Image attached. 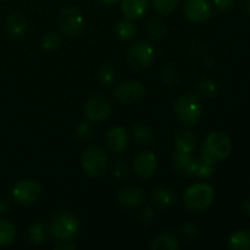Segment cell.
I'll list each match as a JSON object with an SVG mask.
<instances>
[{"label":"cell","mask_w":250,"mask_h":250,"mask_svg":"<svg viewBox=\"0 0 250 250\" xmlns=\"http://www.w3.org/2000/svg\"><path fill=\"white\" fill-rule=\"evenodd\" d=\"M214 188L208 183H194L186 189L183 203L192 212H204L214 202Z\"/></svg>","instance_id":"obj_1"},{"label":"cell","mask_w":250,"mask_h":250,"mask_svg":"<svg viewBox=\"0 0 250 250\" xmlns=\"http://www.w3.org/2000/svg\"><path fill=\"white\" fill-rule=\"evenodd\" d=\"M178 120L187 126H193L199 122L203 114V106L198 95L187 93L178 98L175 105Z\"/></svg>","instance_id":"obj_2"},{"label":"cell","mask_w":250,"mask_h":250,"mask_svg":"<svg viewBox=\"0 0 250 250\" xmlns=\"http://www.w3.org/2000/svg\"><path fill=\"white\" fill-rule=\"evenodd\" d=\"M48 229L49 233L58 241H70L80 231V222L68 212H58L49 222Z\"/></svg>","instance_id":"obj_3"},{"label":"cell","mask_w":250,"mask_h":250,"mask_svg":"<svg viewBox=\"0 0 250 250\" xmlns=\"http://www.w3.org/2000/svg\"><path fill=\"white\" fill-rule=\"evenodd\" d=\"M82 168L92 177H102L109 170V158L99 146H89L81 156Z\"/></svg>","instance_id":"obj_4"},{"label":"cell","mask_w":250,"mask_h":250,"mask_svg":"<svg viewBox=\"0 0 250 250\" xmlns=\"http://www.w3.org/2000/svg\"><path fill=\"white\" fill-rule=\"evenodd\" d=\"M155 58V49L150 43L138 41L132 44L127 53V63L132 70L141 71L149 67Z\"/></svg>","instance_id":"obj_5"},{"label":"cell","mask_w":250,"mask_h":250,"mask_svg":"<svg viewBox=\"0 0 250 250\" xmlns=\"http://www.w3.org/2000/svg\"><path fill=\"white\" fill-rule=\"evenodd\" d=\"M61 33L68 38L80 36L84 27V19L80 10L75 6H67L61 11L59 16Z\"/></svg>","instance_id":"obj_6"},{"label":"cell","mask_w":250,"mask_h":250,"mask_svg":"<svg viewBox=\"0 0 250 250\" xmlns=\"http://www.w3.org/2000/svg\"><path fill=\"white\" fill-rule=\"evenodd\" d=\"M203 144L209 149L210 153L216 158L217 161H222L229 158L232 150L231 138L221 131L211 132Z\"/></svg>","instance_id":"obj_7"},{"label":"cell","mask_w":250,"mask_h":250,"mask_svg":"<svg viewBox=\"0 0 250 250\" xmlns=\"http://www.w3.org/2000/svg\"><path fill=\"white\" fill-rule=\"evenodd\" d=\"M42 194V187L37 181L23 180L16 183L12 189V197L17 203L23 205L33 204Z\"/></svg>","instance_id":"obj_8"},{"label":"cell","mask_w":250,"mask_h":250,"mask_svg":"<svg viewBox=\"0 0 250 250\" xmlns=\"http://www.w3.org/2000/svg\"><path fill=\"white\" fill-rule=\"evenodd\" d=\"M112 112V104L105 95L98 94L90 98L85 105V115L93 122H102L106 120Z\"/></svg>","instance_id":"obj_9"},{"label":"cell","mask_w":250,"mask_h":250,"mask_svg":"<svg viewBox=\"0 0 250 250\" xmlns=\"http://www.w3.org/2000/svg\"><path fill=\"white\" fill-rule=\"evenodd\" d=\"M186 19L192 23H203L212 14V5L209 0H187L183 6Z\"/></svg>","instance_id":"obj_10"},{"label":"cell","mask_w":250,"mask_h":250,"mask_svg":"<svg viewBox=\"0 0 250 250\" xmlns=\"http://www.w3.org/2000/svg\"><path fill=\"white\" fill-rule=\"evenodd\" d=\"M158 168V158L153 151H141L133 159V170L139 178H151Z\"/></svg>","instance_id":"obj_11"},{"label":"cell","mask_w":250,"mask_h":250,"mask_svg":"<svg viewBox=\"0 0 250 250\" xmlns=\"http://www.w3.org/2000/svg\"><path fill=\"white\" fill-rule=\"evenodd\" d=\"M144 93H146V89H144L143 84L138 81L122 82L115 90V95H116L117 100L127 105L139 102L144 97Z\"/></svg>","instance_id":"obj_12"},{"label":"cell","mask_w":250,"mask_h":250,"mask_svg":"<svg viewBox=\"0 0 250 250\" xmlns=\"http://www.w3.org/2000/svg\"><path fill=\"white\" fill-rule=\"evenodd\" d=\"M198 165H199V161L195 158H193L192 154L189 153H182V151L177 150V153L173 156V166H175V170L181 176H185V177L197 176Z\"/></svg>","instance_id":"obj_13"},{"label":"cell","mask_w":250,"mask_h":250,"mask_svg":"<svg viewBox=\"0 0 250 250\" xmlns=\"http://www.w3.org/2000/svg\"><path fill=\"white\" fill-rule=\"evenodd\" d=\"M105 143L114 153H122L128 146V133L122 127H112L106 133Z\"/></svg>","instance_id":"obj_14"},{"label":"cell","mask_w":250,"mask_h":250,"mask_svg":"<svg viewBox=\"0 0 250 250\" xmlns=\"http://www.w3.org/2000/svg\"><path fill=\"white\" fill-rule=\"evenodd\" d=\"M149 0H121V12L128 20H138L146 15Z\"/></svg>","instance_id":"obj_15"},{"label":"cell","mask_w":250,"mask_h":250,"mask_svg":"<svg viewBox=\"0 0 250 250\" xmlns=\"http://www.w3.org/2000/svg\"><path fill=\"white\" fill-rule=\"evenodd\" d=\"M143 199V190L138 187H134V186H128V187L122 188L119 193V197H117L120 204L125 208H129V209H133V208L141 205Z\"/></svg>","instance_id":"obj_16"},{"label":"cell","mask_w":250,"mask_h":250,"mask_svg":"<svg viewBox=\"0 0 250 250\" xmlns=\"http://www.w3.org/2000/svg\"><path fill=\"white\" fill-rule=\"evenodd\" d=\"M175 141L177 150L182 153L192 154L197 146V137L189 129H183L178 132L175 137Z\"/></svg>","instance_id":"obj_17"},{"label":"cell","mask_w":250,"mask_h":250,"mask_svg":"<svg viewBox=\"0 0 250 250\" xmlns=\"http://www.w3.org/2000/svg\"><path fill=\"white\" fill-rule=\"evenodd\" d=\"M150 248L153 250H177L180 249V242L173 234L165 232L153 239Z\"/></svg>","instance_id":"obj_18"},{"label":"cell","mask_w":250,"mask_h":250,"mask_svg":"<svg viewBox=\"0 0 250 250\" xmlns=\"http://www.w3.org/2000/svg\"><path fill=\"white\" fill-rule=\"evenodd\" d=\"M6 28L14 37H22L27 31V20L21 14H12L6 20Z\"/></svg>","instance_id":"obj_19"},{"label":"cell","mask_w":250,"mask_h":250,"mask_svg":"<svg viewBox=\"0 0 250 250\" xmlns=\"http://www.w3.org/2000/svg\"><path fill=\"white\" fill-rule=\"evenodd\" d=\"M229 246L234 250H250V231L239 229L229 237Z\"/></svg>","instance_id":"obj_20"},{"label":"cell","mask_w":250,"mask_h":250,"mask_svg":"<svg viewBox=\"0 0 250 250\" xmlns=\"http://www.w3.org/2000/svg\"><path fill=\"white\" fill-rule=\"evenodd\" d=\"M48 227L44 224H42V222L32 225L31 229H28L29 241L33 244H36V246H42V244L45 243V242L48 241Z\"/></svg>","instance_id":"obj_21"},{"label":"cell","mask_w":250,"mask_h":250,"mask_svg":"<svg viewBox=\"0 0 250 250\" xmlns=\"http://www.w3.org/2000/svg\"><path fill=\"white\" fill-rule=\"evenodd\" d=\"M146 32L154 39H161L166 34V23L161 17L154 16L146 23Z\"/></svg>","instance_id":"obj_22"},{"label":"cell","mask_w":250,"mask_h":250,"mask_svg":"<svg viewBox=\"0 0 250 250\" xmlns=\"http://www.w3.org/2000/svg\"><path fill=\"white\" fill-rule=\"evenodd\" d=\"M151 199H153L154 204L159 205V207H167V205L172 204L175 200V193L168 188H156L151 193Z\"/></svg>","instance_id":"obj_23"},{"label":"cell","mask_w":250,"mask_h":250,"mask_svg":"<svg viewBox=\"0 0 250 250\" xmlns=\"http://www.w3.org/2000/svg\"><path fill=\"white\" fill-rule=\"evenodd\" d=\"M116 34L122 41H131L136 37L137 27L132 20H122L116 26Z\"/></svg>","instance_id":"obj_24"},{"label":"cell","mask_w":250,"mask_h":250,"mask_svg":"<svg viewBox=\"0 0 250 250\" xmlns=\"http://www.w3.org/2000/svg\"><path fill=\"white\" fill-rule=\"evenodd\" d=\"M16 237V229L11 222L0 220V247L9 246Z\"/></svg>","instance_id":"obj_25"},{"label":"cell","mask_w":250,"mask_h":250,"mask_svg":"<svg viewBox=\"0 0 250 250\" xmlns=\"http://www.w3.org/2000/svg\"><path fill=\"white\" fill-rule=\"evenodd\" d=\"M132 137L139 144H149L153 139V132L144 125L138 124L132 128Z\"/></svg>","instance_id":"obj_26"},{"label":"cell","mask_w":250,"mask_h":250,"mask_svg":"<svg viewBox=\"0 0 250 250\" xmlns=\"http://www.w3.org/2000/svg\"><path fill=\"white\" fill-rule=\"evenodd\" d=\"M181 0H153V6L160 15H170L177 9Z\"/></svg>","instance_id":"obj_27"},{"label":"cell","mask_w":250,"mask_h":250,"mask_svg":"<svg viewBox=\"0 0 250 250\" xmlns=\"http://www.w3.org/2000/svg\"><path fill=\"white\" fill-rule=\"evenodd\" d=\"M97 76L99 82L104 87H110L116 80V73L109 65H102L97 71Z\"/></svg>","instance_id":"obj_28"},{"label":"cell","mask_w":250,"mask_h":250,"mask_svg":"<svg viewBox=\"0 0 250 250\" xmlns=\"http://www.w3.org/2000/svg\"><path fill=\"white\" fill-rule=\"evenodd\" d=\"M178 80H180V75H178V70L173 65H167L166 67L163 68L161 71V81L165 83L166 85H172L177 84Z\"/></svg>","instance_id":"obj_29"},{"label":"cell","mask_w":250,"mask_h":250,"mask_svg":"<svg viewBox=\"0 0 250 250\" xmlns=\"http://www.w3.org/2000/svg\"><path fill=\"white\" fill-rule=\"evenodd\" d=\"M61 43H62V38H61L60 34L55 33V32H50V33L45 34L43 41H42L43 49L48 51H54L56 49H59Z\"/></svg>","instance_id":"obj_30"},{"label":"cell","mask_w":250,"mask_h":250,"mask_svg":"<svg viewBox=\"0 0 250 250\" xmlns=\"http://www.w3.org/2000/svg\"><path fill=\"white\" fill-rule=\"evenodd\" d=\"M217 84L211 80H203L198 83V94L203 98H211L216 94Z\"/></svg>","instance_id":"obj_31"},{"label":"cell","mask_w":250,"mask_h":250,"mask_svg":"<svg viewBox=\"0 0 250 250\" xmlns=\"http://www.w3.org/2000/svg\"><path fill=\"white\" fill-rule=\"evenodd\" d=\"M92 127H90V125L85 121L81 122L77 126V128H76V136H77V138L81 139V141H89V139L92 138Z\"/></svg>","instance_id":"obj_32"},{"label":"cell","mask_w":250,"mask_h":250,"mask_svg":"<svg viewBox=\"0 0 250 250\" xmlns=\"http://www.w3.org/2000/svg\"><path fill=\"white\" fill-rule=\"evenodd\" d=\"M215 172V165L214 164L205 163V161L200 160L199 165H198L197 176L200 178H209L214 175Z\"/></svg>","instance_id":"obj_33"},{"label":"cell","mask_w":250,"mask_h":250,"mask_svg":"<svg viewBox=\"0 0 250 250\" xmlns=\"http://www.w3.org/2000/svg\"><path fill=\"white\" fill-rule=\"evenodd\" d=\"M181 233L187 239H195L198 237V234H199V227L194 224H187L182 227Z\"/></svg>","instance_id":"obj_34"},{"label":"cell","mask_w":250,"mask_h":250,"mask_svg":"<svg viewBox=\"0 0 250 250\" xmlns=\"http://www.w3.org/2000/svg\"><path fill=\"white\" fill-rule=\"evenodd\" d=\"M200 158H202V160L205 161V163L214 164V165H216V164L219 163V161L216 160V158L210 153L209 149H208L204 144L202 146V150H200Z\"/></svg>","instance_id":"obj_35"},{"label":"cell","mask_w":250,"mask_h":250,"mask_svg":"<svg viewBox=\"0 0 250 250\" xmlns=\"http://www.w3.org/2000/svg\"><path fill=\"white\" fill-rule=\"evenodd\" d=\"M126 173H127L126 163H125L124 160L116 161V164H115L114 166V175L116 176V177H124Z\"/></svg>","instance_id":"obj_36"},{"label":"cell","mask_w":250,"mask_h":250,"mask_svg":"<svg viewBox=\"0 0 250 250\" xmlns=\"http://www.w3.org/2000/svg\"><path fill=\"white\" fill-rule=\"evenodd\" d=\"M234 1L236 0H214V4L220 11H229L234 5Z\"/></svg>","instance_id":"obj_37"},{"label":"cell","mask_w":250,"mask_h":250,"mask_svg":"<svg viewBox=\"0 0 250 250\" xmlns=\"http://www.w3.org/2000/svg\"><path fill=\"white\" fill-rule=\"evenodd\" d=\"M59 242H60V243L56 244L55 246L56 249L65 250V249H75L76 248V244H73L72 242H71V239L70 241H59Z\"/></svg>","instance_id":"obj_38"},{"label":"cell","mask_w":250,"mask_h":250,"mask_svg":"<svg viewBox=\"0 0 250 250\" xmlns=\"http://www.w3.org/2000/svg\"><path fill=\"white\" fill-rule=\"evenodd\" d=\"M142 217H143V221L146 222V224H148V222H150L151 220L154 219V212H153V210L146 209V211H144L143 214H142Z\"/></svg>","instance_id":"obj_39"},{"label":"cell","mask_w":250,"mask_h":250,"mask_svg":"<svg viewBox=\"0 0 250 250\" xmlns=\"http://www.w3.org/2000/svg\"><path fill=\"white\" fill-rule=\"evenodd\" d=\"M242 210H243L244 214L248 215V216H250V198H248V199L244 200L243 207H242Z\"/></svg>","instance_id":"obj_40"},{"label":"cell","mask_w":250,"mask_h":250,"mask_svg":"<svg viewBox=\"0 0 250 250\" xmlns=\"http://www.w3.org/2000/svg\"><path fill=\"white\" fill-rule=\"evenodd\" d=\"M241 7L244 11L250 14V0H241Z\"/></svg>","instance_id":"obj_41"},{"label":"cell","mask_w":250,"mask_h":250,"mask_svg":"<svg viewBox=\"0 0 250 250\" xmlns=\"http://www.w3.org/2000/svg\"><path fill=\"white\" fill-rule=\"evenodd\" d=\"M9 210V205L5 200H0V214H6Z\"/></svg>","instance_id":"obj_42"},{"label":"cell","mask_w":250,"mask_h":250,"mask_svg":"<svg viewBox=\"0 0 250 250\" xmlns=\"http://www.w3.org/2000/svg\"><path fill=\"white\" fill-rule=\"evenodd\" d=\"M99 2H102V4H105V5H114L116 4L119 0H98Z\"/></svg>","instance_id":"obj_43"}]
</instances>
